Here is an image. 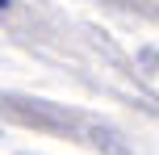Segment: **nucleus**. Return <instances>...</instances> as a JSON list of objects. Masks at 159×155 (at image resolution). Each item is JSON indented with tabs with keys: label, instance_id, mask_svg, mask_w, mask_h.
Wrapping results in <instances>:
<instances>
[{
	"label": "nucleus",
	"instance_id": "obj_1",
	"mask_svg": "<svg viewBox=\"0 0 159 155\" xmlns=\"http://www.w3.org/2000/svg\"><path fill=\"white\" fill-rule=\"evenodd\" d=\"M4 4H8V0H0V8H4Z\"/></svg>",
	"mask_w": 159,
	"mask_h": 155
}]
</instances>
